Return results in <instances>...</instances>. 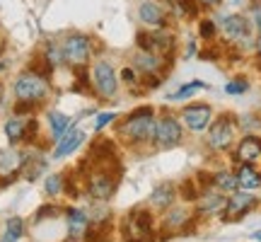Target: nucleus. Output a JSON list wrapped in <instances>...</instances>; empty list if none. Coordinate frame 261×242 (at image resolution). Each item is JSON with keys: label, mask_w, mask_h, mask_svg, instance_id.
Listing matches in <instances>:
<instances>
[{"label": "nucleus", "mask_w": 261, "mask_h": 242, "mask_svg": "<svg viewBox=\"0 0 261 242\" xmlns=\"http://www.w3.org/2000/svg\"><path fill=\"white\" fill-rule=\"evenodd\" d=\"M198 90H205V83H201V80H194V83L184 85L179 92H174V100H184V97H191L194 92H198Z\"/></svg>", "instance_id": "obj_25"}, {"label": "nucleus", "mask_w": 261, "mask_h": 242, "mask_svg": "<svg viewBox=\"0 0 261 242\" xmlns=\"http://www.w3.org/2000/svg\"><path fill=\"white\" fill-rule=\"evenodd\" d=\"M138 15L150 27H162V25H165V12H162V8H160L158 3H143L138 10Z\"/></svg>", "instance_id": "obj_16"}, {"label": "nucleus", "mask_w": 261, "mask_h": 242, "mask_svg": "<svg viewBox=\"0 0 261 242\" xmlns=\"http://www.w3.org/2000/svg\"><path fill=\"white\" fill-rule=\"evenodd\" d=\"M150 201L158 206V208H167L172 201H174V186L172 184H160L152 194H150Z\"/></svg>", "instance_id": "obj_19"}, {"label": "nucleus", "mask_w": 261, "mask_h": 242, "mask_svg": "<svg viewBox=\"0 0 261 242\" xmlns=\"http://www.w3.org/2000/svg\"><path fill=\"white\" fill-rule=\"evenodd\" d=\"M254 240H259V242H261V230H256V233H254Z\"/></svg>", "instance_id": "obj_36"}, {"label": "nucleus", "mask_w": 261, "mask_h": 242, "mask_svg": "<svg viewBox=\"0 0 261 242\" xmlns=\"http://www.w3.org/2000/svg\"><path fill=\"white\" fill-rule=\"evenodd\" d=\"M46 61L51 65H58L61 61H63V49H58V46H54V44H51V46H48V51H46Z\"/></svg>", "instance_id": "obj_29"}, {"label": "nucleus", "mask_w": 261, "mask_h": 242, "mask_svg": "<svg viewBox=\"0 0 261 242\" xmlns=\"http://www.w3.org/2000/svg\"><path fill=\"white\" fill-rule=\"evenodd\" d=\"M85 140V133L83 131H68V133H63V138L56 143V150H54V158H65V155H70L73 150L80 148V143Z\"/></svg>", "instance_id": "obj_12"}, {"label": "nucleus", "mask_w": 261, "mask_h": 242, "mask_svg": "<svg viewBox=\"0 0 261 242\" xmlns=\"http://www.w3.org/2000/svg\"><path fill=\"white\" fill-rule=\"evenodd\" d=\"M213 184L220 189V191H234L237 189V177H234L232 172H218L213 177Z\"/></svg>", "instance_id": "obj_23"}, {"label": "nucleus", "mask_w": 261, "mask_h": 242, "mask_svg": "<svg viewBox=\"0 0 261 242\" xmlns=\"http://www.w3.org/2000/svg\"><path fill=\"white\" fill-rule=\"evenodd\" d=\"M37 131V121H24V119H10L5 124V133H8V138L12 143H17V140H24L29 133H34Z\"/></svg>", "instance_id": "obj_13"}, {"label": "nucleus", "mask_w": 261, "mask_h": 242, "mask_svg": "<svg viewBox=\"0 0 261 242\" xmlns=\"http://www.w3.org/2000/svg\"><path fill=\"white\" fill-rule=\"evenodd\" d=\"M61 49H63V61H68L75 68L85 65L90 58V39L85 34H68Z\"/></svg>", "instance_id": "obj_3"}, {"label": "nucleus", "mask_w": 261, "mask_h": 242, "mask_svg": "<svg viewBox=\"0 0 261 242\" xmlns=\"http://www.w3.org/2000/svg\"><path fill=\"white\" fill-rule=\"evenodd\" d=\"M234 177H237V184L242 186L244 191H252V189H259L261 186V175L252 165H242V167L237 170Z\"/></svg>", "instance_id": "obj_17"}, {"label": "nucleus", "mask_w": 261, "mask_h": 242, "mask_svg": "<svg viewBox=\"0 0 261 242\" xmlns=\"http://www.w3.org/2000/svg\"><path fill=\"white\" fill-rule=\"evenodd\" d=\"M107 223H99V225H92V230H90V242H109L107 237Z\"/></svg>", "instance_id": "obj_27"}, {"label": "nucleus", "mask_w": 261, "mask_h": 242, "mask_svg": "<svg viewBox=\"0 0 261 242\" xmlns=\"http://www.w3.org/2000/svg\"><path fill=\"white\" fill-rule=\"evenodd\" d=\"M237 160L242 162V165H252L254 160L261 158V138L259 136H244L240 140V146H237Z\"/></svg>", "instance_id": "obj_10"}, {"label": "nucleus", "mask_w": 261, "mask_h": 242, "mask_svg": "<svg viewBox=\"0 0 261 242\" xmlns=\"http://www.w3.org/2000/svg\"><path fill=\"white\" fill-rule=\"evenodd\" d=\"M201 5H205V8H215V5H220V0H198Z\"/></svg>", "instance_id": "obj_34"}, {"label": "nucleus", "mask_w": 261, "mask_h": 242, "mask_svg": "<svg viewBox=\"0 0 261 242\" xmlns=\"http://www.w3.org/2000/svg\"><path fill=\"white\" fill-rule=\"evenodd\" d=\"M247 87H249V85L244 83V80H232V83L225 85V92L227 94H242V92H247Z\"/></svg>", "instance_id": "obj_28"}, {"label": "nucleus", "mask_w": 261, "mask_h": 242, "mask_svg": "<svg viewBox=\"0 0 261 242\" xmlns=\"http://www.w3.org/2000/svg\"><path fill=\"white\" fill-rule=\"evenodd\" d=\"M181 189H184V194L189 196V199H191V201H194L196 199V191H194V184H191V182H187V184L181 186Z\"/></svg>", "instance_id": "obj_32"}, {"label": "nucleus", "mask_w": 261, "mask_h": 242, "mask_svg": "<svg viewBox=\"0 0 261 242\" xmlns=\"http://www.w3.org/2000/svg\"><path fill=\"white\" fill-rule=\"evenodd\" d=\"M225 204H227V199H223L220 194H213V191H211V194H205V196H201V199H198V211L211 215V213L223 211Z\"/></svg>", "instance_id": "obj_18"}, {"label": "nucleus", "mask_w": 261, "mask_h": 242, "mask_svg": "<svg viewBox=\"0 0 261 242\" xmlns=\"http://www.w3.org/2000/svg\"><path fill=\"white\" fill-rule=\"evenodd\" d=\"M136 65H138V70H143V73H158L160 70V56H155L152 51H143V54H138L136 56Z\"/></svg>", "instance_id": "obj_20"}, {"label": "nucleus", "mask_w": 261, "mask_h": 242, "mask_svg": "<svg viewBox=\"0 0 261 242\" xmlns=\"http://www.w3.org/2000/svg\"><path fill=\"white\" fill-rule=\"evenodd\" d=\"M0 100H3V85H0Z\"/></svg>", "instance_id": "obj_37"}, {"label": "nucleus", "mask_w": 261, "mask_h": 242, "mask_svg": "<svg viewBox=\"0 0 261 242\" xmlns=\"http://www.w3.org/2000/svg\"><path fill=\"white\" fill-rule=\"evenodd\" d=\"M22 230H24V223L22 218H10L8 221V228H5V235L0 242H17L22 237Z\"/></svg>", "instance_id": "obj_22"}, {"label": "nucleus", "mask_w": 261, "mask_h": 242, "mask_svg": "<svg viewBox=\"0 0 261 242\" xmlns=\"http://www.w3.org/2000/svg\"><path fill=\"white\" fill-rule=\"evenodd\" d=\"M155 124L158 121L152 119V109L140 107L136 112H130L128 119L121 124V133L128 136L130 140H136V143H143V140L155 138Z\"/></svg>", "instance_id": "obj_1"}, {"label": "nucleus", "mask_w": 261, "mask_h": 242, "mask_svg": "<svg viewBox=\"0 0 261 242\" xmlns=\"http://www.w3.org/2000/svg\"><path fill=\"white\" fill-rule=\"evenodd\" d=\"M87 230H90V218H87V213L80 211V208H73V211L68 213V233H70V237L80 240Z\"/></svg>", "instance_id": "obj_15"}, {"label": "nucleus", "mask_w": 261, "mask_h": 242, "mask_svg": "<svg viewBox=\"0 0 261 242\" xmlns=\"http://www.w3.org/2000/svg\"><path fill=\"white\" fill-rule=\"evenodd\" d=\"M225 37L232 39V41H244V39L249 37V22L242 17V15H230V17H225Z\"/></svg>", "instance_id": "obj_11"}, {"label": "nucleus", "mask_w": 261, "mask_h": 242, "mask_svg": "<svg viewBox=\"0 0 261 242\" xmlns=\"http://www.w3.org/2000/svg\"><path fill=\"white\" fill-rule=\"evenodd\" d=\"M213 34H215V25L211 22V19H203V22H201V37H203V39H211Z\"/></svg>", "instance_id": "obj_31"}, {"label": "nucleus", "mask_w": 261, "mask_h": 242, "mask_svg": "<svg viewBox=\"0 0 261 242\" xmlns=\"http://www.w3.org/2000/svg\"><path fill=\"white\" fill-rule=\"evenodd\" d=\"M187 211H181V208H174V211H169V215L165 218V225H167L169 230H177V228H181V225L187 223Z\"/></svg>", "instance_id": "obj_24"}, {"label": "nucleus", "mask_w": 261, "mask_h": 242, "mask_svg": "<svg viewBox=\"0 0 261 242\" xmlns=\"http://www.w3.org/2000/svg\"><path fill=\"white\" fill-rule=\"evenodd\" d=\"M61 189H63V177H61V175H51V177L46 179V194L56 196V194H61Z\"/></svg>", "instance_id": "obj_26"}, {"label": "nucleus", "mask_w": 261, "mask_h": 242, "mask_svg": "<svg viewBox=\"0 0 261 242\" xmlns=\"http://www.w3.org/2000/svg\"><path fill=\"white\" fill-rule=\"evenodd\" d=\"M181 121L191 131H203L213 121V109L208 104H189V107H184V112H181Z\"/></svg>", "instance_id": "obj_8"}, {"label": "nucleus", "mask_w": 261, "mask_h": 242, "mask_svg": "<svg viewBox=\"0 0 261 242\" xmlns=\"http://www.w3.org/2000/svg\"><path fill=\"white\" fill-rule=\"evenodd\" d=\"M0 51H3V39H0Z\"/></svg>", "instance_id": "obj_38"}, {"label": "nucleus", "mask_w": 261, "mask_h": 242, "mask_svg": "<svg viewBox=\"0 0 261 242\" xmlns=\"http://www.w3.org/2000/svg\"><path fill=\"white\" fill-rule=\"evenodd\" d=\"M256 51L261 54V34H259V39H256Z\"/></svg>", "instance_id": "obj_35"}, {"label": "nucleus", "mask_w": 261, "mask_h": 242, "mask_svg": "<svg viewBox=\"0 0 261 242\" xmlns=\"http://www.w3.org/2000/svg\"><path fill=\"white\" fill-rule=\"evenodd\" d=\"M234 140V124L230 116H220L218 121L211 124V131H208V146L215 150H225L230 148Z\"/></svg>", "instance_id": "obj_4"}, {"label": "nucleus", "mask_w": 261, "mask_h": 242, "mask_svg": "<svg viewBox=\"0 0 261 242\" xmlns=\"http://www.w3.org/2000/svg\"><path fill=\"white\" fill-rule=\"evenodd\" d=\"M48 92V85H46V78H41V75L32 73H22L17 78V83H15V94H17L22 102H39V100H44Z\"/></svg>", "instance_id": "obj_2"}, {"label": "nucleus", "mask_w": 261, "mask_h": 242, "mask_svg": "<svg viewBox=\"0 0 261 242\" xmlns=\"http://www.w3.org/2000/svg\"><path fill=\"white\" fill-rule=\"evenodd\" d=\"M87 186L94 199H109L116 189V177L112 175V167H99L97 172H92L87 177Z\"/></svg>", "instance_id": "obj_7"}, {"label": "nucleus", "mask_w": 261, "mask_h": 242, "mask_svg": "<svg viewBox=\"0 0 261 242\" xmlns=\"http://www.w3.org/2000/svg\"><path fill=\"white\" fill-rule=\"evenodd\" d=\"M24 165V158L19 155L17 150H0V175L3 177H12V175H17L19 167Z\"/></svg>", "instance_id": "obj_14"}, {"label": "nucleus", "mask_w": 261, "mask_h": 242, "mask_svg": "<svg viewBox=\"0 0 261 242\" xmlns=\"http://www.w3.org/2000/svg\"><path fill=\"white\" fill-rule=\"evenodd\" d=\"M254 206H256V199L252 194H232L223 208V221L225 223H237L252 211Z\"/></svg>", "instance_id": "obj_5"}, {"label": "nucleus", "mask_w": 261, "mask_h": 242, "mask_svg": "<svg viewBox=\"0 0 261 242\" xmlns=\"http://www.w3.org/2000/svg\"><path fill=\"white\" fill-rule=\"evenodd\" d=\"M181 140V126L174 116H162L155 124V143L160 148H174Z\"/></svg>", "instance_id": "obj_6"}, {"label": "nucleus", "mask_w": 261, "mask_h": 242, "mask_svg": "<svg viewBox=\"0 0 261 242\" xmlns=\"http://www.w3.org/2000/svg\"><path fill=\"white\" fill-rule=\"evenodd\" d=\"M48 126H51V133H54V136H63L65 131L70 129V119L61 112H51L48 114Z\"/></svg>", "instance_id": "obj_21"}, {"label": "nucleus", "mask_w": 261, "mask_h": 242, "mask_svg": "<svg viewBox=\"0 0 261 242\" xmlns=\"http://www.w3.org/2000/svg\"><path fill=\"white\" fill-rule=\"evenodd\" d=\"M114 119H116V114H114V112L99 114V116H97V121H94V129H97V131H99V129H104V126H107L109 121H114Z\"/></svg>", "instance_id": "obj_30"}, {"label": "nucleus", "mask_w": 261, "mask_h": 242, "mask_svg": "<svg viewBox=\"0 0 261 242\" xmlns=\"http://www.w3.org/2000/svg\"><path fill=\"white\" fill-rule=\"evenodd\" d=\"M94 87L102 97H112L116 92V73H114L112 63L107 61H99L94 65Z\"/></svg>", "instance_id": "obj_9"}, {"label": "nucleus", "mask_w": 261, "mask_h": 242, "mask_svg": "<svg viewBox=\"0 0 261 242\" xmlns=\"http://www.w3.org/2000/svg\"><path fill=\"white\" fill-rule=\"evenodd\" d=\"M121 75H123V80H126V83H133V80H136V73H133L130 68H126Z\"/></svg>", "instance_id": "obj_33"}]
</instances>
